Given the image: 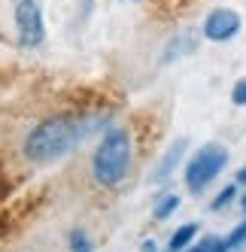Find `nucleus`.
Instances as JSON below:
<instances>
[{
	"label": "nucleus",
	"mask_w": 246,
	"mask_h": 252,
	"mask_svg": "<svg viewBox=\"0 0 246 252\" xmlns=\"http://www.w3.org/2000/svg\"><path fill=\"white\" fill-rule=\"evenodd\" d=\"M128 167H131V137L125 131H110L100 140V146L94 152V164H92L97 186L103 189L119 186L125 179Z\"/></svg>",
	"instance_id": "nucleus-2"
},
{
	"label": "nucleus",
	"mask_w": 246,
	"mask_h": 252,
	"mask_svg": "<svg viewBox=\"0 0 246 252\" xmlns=\"http://www.w3.org/2000/svg\"><path fill=\"white\" fill-rule=\"evenodd\" d=\"M79 128L70 119L58 116V119H46L40 122L37 128H33L25 140V155L31 161H40V164H46V161H58L64 158L70 149L76 146L79 140Z\"/></svg>",
	"instance_id": "nucleus-1"
},
{
	"label": "nucleus",
	"mask_w": 246,
	"mask_h": 252,
	"mask_svg": "<svg viewBox=\"0 0 246 252\" xmlns=\"http://www.w3.org/2000/svg\"><path fill=\"white\" fill-rule=\"evenodd\" d=\"M231 100H234L237 106H246V79H240V82L234 85V92H231Z\"/></svg>",
	"instance_id": "nucleus-13"
},
{
	"label": "nucleus",
	"mask_w": 246,
	"mask_h": 252,
	"mask_svg": "<svg viewBox=\"0 0 246 252\" xmlns=\"http://www.w3.org/2000/svg\"><path fill=\"white\" fill-rule=\"evenodd\" d=\"M201 252H228V243H225V240H219V237H204Z\"/></svg>",
	"instance_id": "nucleus-12"
},
{
	"label": "nucleus",
	"mask_w": 246,
	"mask_h": 252,
	"mask_svg": "<svg viewBox=\"0 0 246 252\" xmlns=\"http://www.w3.org/2000/svg\"><path fill=\"white\" fill-rule=\"evenodd\" d=\"M237 31H240V15L234 9H213L204 22V37L213 43H225L237 37Z\"/></svg>",
	"instance_id": "nucleus-5"
},
{
	"label": "nucleus",
	"mask_w": 246,
	"mask_h": 252,
	"mask_svg": "<svg viewBox=\"0 0 246 252\" xmlns=\"http://www.w3.org/2000/svg\"><path fill=\"white\" fill-rule=\"evenodd\" d=\"M15 31L19 43L33 49L46 40V22H43V6L40 0H15Z\"/></svg>",
	"instance_id": "nucleus-4"
},
{
	"label": "nucleus",
	"mask_w": 246,
	"mask_h": 252,
	"mask_svg": "<svg viewBox=\"0 0 246 252\" xmlns=\"http://www.w3.org/2000/svg\"><path fill=\"white\" fill-rule=\"evenodd\" d=\"M183 152H185V140H177V143L167 149V155L161 158V164H158L155 173H152V183H155V186H161V183H167V179H170V173H173V167L180 164Z\"/></svg>",
	"instance_id": "nucleus-6"
},
{
	"label": "nucleus",
	"mask_w": 246,
	"mask_h": 252,
	"mask_svg": "<svg viewBox=\"0 0 246 252\" xmlns=\"http://www.w3.org/2000/svg\"><path fill=\"white\" fill-rule=\"evenodd\" d=\"M70 249H73V252H92V240L85 237L82 231H73V234H70Z\"/></svg>",
	"instance_id": "nucleus-9"
},
{
	"label": "nucleus",
	"mask_w": 246,
	"mask_h": 252,
	"mask_svg": "<svg viewBox=\"0 0 246 252\" xmlns=\"http://www.w3.org/2000/svg\"><path fill=\"white\" fill-rule=\"evenodd\" d=\"M234 194H237V186H228V189H222V191L216 194V201H213V210H222L225 204H231V201H234Z\"/></svg>",
	"instance_id": "nucleus-11"
},
{
	"label": "nucleus",
	"mask_w": 246,
	"mask_h": 252,
	"mask_svg": "<svg viewBox=\"0 0 246 252\" xmlns=\"http://www.w3.org/2000/svg\"><path fill=\"white\" fill-rule=\"evenodd\" d=\"M195 234H198V225H195V222L183 225V228H180V231L170 237V252H183V249L191 243V237H195Z\"/></svg>",
	"instance_id": "nucleus-7"
},
{
	"label": "nucleus",
	"mask_w": 246,
	"mask_h": 252,
	"mask_svg": "<svg viewBox=\"0 0 246 252\" xmlns=\"http://www.w3.org/2000/svg\"><path fill=\"white\" fill-rule=\"evenodd\" d=\"M228 164V149L219 146V143H210V146H204L195 158L188 161L185 167V183L191 191H201L207 183H213V179L222 173V167Z\"/></svg>",
	"instance_id": "nucleus-3"
},
{
	"label": "nucleus",
	"mask_w": 246,
	"mask_h": 252,
	"mask_svg": "<svg viewBox=\"0 0 246 252\" xmlns=\"http://www.w3.org/2000/svg\"><path fill=\"white\" fill-rule=\"evenodd\" d=\"M225 243H228V249H237V246H243V243H246V222H240V225H237L231 234H228V240H225Z\"/></svg>",
	"instance_id": "nucleus-10"
},
{
	"label": "nucleus",
	"mask_w": 246,
	"mask_h": 252,
	"mask_svg": "<svg viewBox=\"0 0 246 252\" xmlns=\"http://www.w3.org/2000/svg\"><path fill=\"white\" fill-rule=\"evenodd\" d=\"M240 207H243V210H246V194H243V201H240Z\"/></svg>",
	"instance_id": "nucleus-15"
},
{
	"label": "nucleus",
	"mask_w": 246,
	"mask_h": 252,
	"mask_svg": "<svg viewBox=\"0 0 246 252\" xmlns=\"http://www.w3.org/2000/svg\"><path fill=\"white\" fill-rule=\"evenodd\" d=\"M180 207V197L177 194H167V197H161V201L155 204V219H167V216Z\"/></svg>",
	"instance_id": "nucleus-8"
},
{
	"label": "nucleus",
	"mask_w": 246,
	"mask_h": 252,
	"mask_svg": "<svg viewBox=\"0 0 246 252\" xmlns=\"http://www.w3.org/2000/svg\"><path fill=\"white\" fill-rule=\"evenodd\" d=\"M237 183H246V167H243V170L237 173Z\"/></svg>",
	"instance_id": "nucleus-14"
},
{
	"label": "nucleus",
	"mask_w": 246,
	"mask_h": 252,
	"mask_svg": "<svg viewBox=\"0 0 246 252\" xmlns=\"http://www.w3.org/2000/svg\"><path fill=\"white\" fill-rule=\"evenodd\" d=\"M185 252H201V246H195V249H185Z\"/></svg>",
	"instance_id": "nucleus-16"
}]
</instances>
